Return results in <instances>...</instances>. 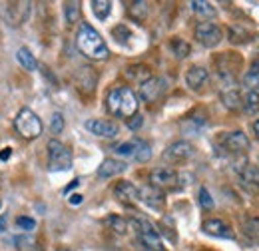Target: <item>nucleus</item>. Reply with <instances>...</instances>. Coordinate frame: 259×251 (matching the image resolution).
<instances>
[{"label":"nucleus","mask_w":259,"mask_h":251,"mask_svg":"<svg viewBox=\"0 0 259 251\" xmlns=\"http://www.w3.org/2000/svg\"><path fill=\"white\" fill-rule=\"evenodd\" d=\"M48 168L50 172H68L72 168V152L58 140L48 142Z\"/></svg>","instance_id":"5"},{"label":"nucleus","mask_w":259,"mask_h":251,"mask_svg":"<svg viewBox=\"0 0 259 251\" xmlns=\"http://www.w3.org/2000/svg\"><path fill=\"white\" fill-rule=\"evenodd\" d=\"M128 14L136 22H144L148 16V2H130Z\"/></svg>","instance_id":"26"},{"label":"nucleus","mask_w":259,"mask_h":251,"mask_svg":"<svg viewBox=\"0 0 259 251\" xmlns=\"http://www.w3.org/2000/svg\"><path fill=\"white\" fill-rule=\"evenodd\" d=\"M138 96L134 94V90L128 86H116L112 88L106 96V108L112 116L118 118H126L130 120L132 116L138 114Z\"/></svg>","instance_id":"1"},{"label":"nucleus","mask_w":259,"mask_h":251,"mask_svg":"<svg viewBox=\"0 0 259 251\" xmlns=\"http://www.w3.org/2000/svg\"><path fill=\"white\" fill-rule=\"evenodd\" d=\"M50 130H52V134H60L62 130H64V118H62V114H54L52 116V122H50Z\"/></svg>","instance_id":"37"},{"label":"nucleus","mask_w":259,"mask_h":251,"mask_svg":"<svg viewBox=\"0 0 259 251\" xmlns=\"http://www.w3.org/2000/svg\"><path fill=\"white\" fill-rule=\"evenodd\" d=\"M92 12H94L96 18L106 20L108 14L112 12V2H108V0H94L92 2Z\"/></svg>","instance_id":"29"},{"label":"nucleus","mask_w":259,"mask_h":251,"mask_svg":"<svg viewBox=\"0 0 259 251\" xmlns=\"http://www.w3.org/2000/svg\"><path fill=\"white\" fill-rule=\"evenodd\" d=\"M180 180H182L180 174L171 168H156L150 174V182H152L150 186L158 189H180L182 188Z\"/></svg>","instance_id":"6"},{"label":"nucleus","mask_w":259,"mask_h":251,"mask_svg":"<svg viewBox=\"0 0 259 251\" xmlns=\"http://www.w3.org/2000/svg\"><path fill=\"white\" fill-rule=\"evenodd\" d=\"M106 225L110 229H114L116 233H126V229H128V221L124 220V218H120V216H110L106 220Z\"/></svg>","instance_id":"33"},{"label":"nucleus","mask_w":259,"mask_h":251,"mask_svg":"<svg viewBox=\"0 0 259 251\" xmlns=\"http://www.w3.org/2000/svg\"><path fill=\"white\" fill-rule=\"evenodd\" d=\"M140 199L148 205V207H152V210H163V205H165V197H163V191L158 188H154V186H146V188L140 191Z\"/></svg>","instance_id":"16"},{"label":"nucleus","mask_w":259,"mask_h":251,"mask_svg":"<svg viewBox=\"0 0 259 251\" xmlns=\"http://www.w3.org/2000/svg\"><path fill=\"white\" fill-rule=\"evenodd\" d=\"M197 197H199V205H201L203 210H213V199H211V195H209V191H207V189L199 188Z\"/></svg>","instance_id":"35"},{"label":"nucleus","mask_w":259,"mask_h":251,"mask_svg":"<svg viewBox=\"0 0 259 251\" xmlns=\"http://www.w3.org/2000/svg\"><path fill=\"white\" fill-rule=\"evenodd\" d=\"M190 6H192V10H194L195 14H197V16H201V18H215V14H218L211 2L194 0V2H190Z\"/></svg>","instance_id":"23"},{"label":"nucleus","mask_w":259,"mask_h":251,"mask_svg":"<svg viewBox=\"0 0 259 251\" xmlns=\"http://www.w3.org/2000/svg\"><path fill=\"white\" fill-rule=\"evenodd\" d=\"M84 128L90 132V134H94L98 138H116L118 136V132H120V128L116 122H112V120H86L84 122Z\"/></svg>","instance_id":"11"},{"label":"nucleus","mask_w":259,"mask_h":251,"mask_svg":"<svg viewBox=\"0 0 259 251\" xmlns=\"http://www.w3.org/2000/svg\"><path fill=\"white\" fill-rule=\"evenodd\" d=\"M249 38H251V36H249V32H245L241 26H235V24H233V26H229V40H231L233 44H235V42H237V44L247 42Z\"/></svg>","instance_id":"34"},{"label":"nucleus","mask_w":259,"mask_h":251,"mask_svg":"<svg viewBox=\"0 0 259 251\" xmlns=\"http://www.w3.org/2000/svg\"><path fill=\"white\" fill-rule=\"evenodd\" d=\"M222 38H224V32H222V28L218 24H213V22H199L195 26V40L201 46H205V48L218 46L222 42Z\"/></svg>","instance_id":"7"},{"label":"nucleus","mask_w":259,"mask_h":251,"mask_svg":"<svg viewBox=\"0 0 259 251\" xmlns=\"http://www.w3.org/2000/svg\"><path fill=\"white\" fill-rule=\"evenodd\" d=\"M64 14H66V22H68V24L78 22V18H80V2H66Z\"/></svg>","instance_id":"31"},{"label":"nucleus","mask_w":259,"mask_h":251,"mask_svg":"<svg viewBox=\"0 0 259 251\" xmlns=\"http://www.w3.org/2000/svg\"><path fill=\"white\" fill-rule=\"evenodd\" d=\"M207 78H209V74H207V70L201 68V66H192V68L188 70V74H186V82H188V86H190L192 90H201V88L207 84Z\"/></svg>","instance_id":"18"},{"label":"nucleus","mask_w":259,"mask_h":251,"mask_svg":"<svg viewBox=\"0 0 259 251\" xmlns=\"http://www.w3.org/2000/svg\"><path fill=\"white\" fill-rule=\"evenodd\" d=\"M58 251H72V249H66V247H62V249H58Z\"/></svg>","instance_id":"45"},{"label":"nucleus","mask_w":259,"mask_h":251,"mask_svg":"<svg viewBox=\"0 0 259 251\" xmlns=\"http://www.w3.org/2000/svg\"><path fill=\"white\" fill-rule=\"evenodd\" d=\"M112 34H114V38L118 40V42H128V38L132 36V32L124 26V24H120V26H116L114 30H112Z\"/></svg>","instance_id":"36"},{"label":"nucleus","mask_w":259,"mask_h":251,"mask_svg":"<svg viewBox=\"0 0 259 251\" xmlns=\"http://www.w3.org/2000/svg\"><path fill=\"white\" fill-rule=\"evenodd\" d=\"M10 156H12V150H10V148H6V150H2V152H0V159H2V161L10 159Z\"/></svg>","instance_id":"41"},{"label":"nucleus","mask_w":259,"mask_h":251,"mask_svg":"<svg viewBox=\"0 0 259 251\" xmlns=\"http://www.w3.org/2000/svg\"><path fill=\"white\" fill-rule=\"evenodd\" d=\"M201 229L207 235H213V237H224V239H233L235 237L233 229L224 220H205L203 225H201Z\"/></svg>","instance_id":"14"},{"label":"nucleus","mask_w":259,"mask_h":251,"mask_svg":"<svg viewBox=\"0 0 259 251\" xmlns=\"http://www.w3.org/2000/svg\"><path fill=\"white\" fill-rule=\"evenodd\" d=\"M220 146L229 154H245L249 150V138L243 132H227L220 138Z\"/></svg>","instance_id":"8"},{"label":"nucleus","mask_w":259,"mask_h":251,"mask_svg":"<svg viewBox=\"0 0 259 251\" xmlns=\"http://www.w3.org/2000/svg\"><path fill=\"white\" fill-rule=\"evenodd\" d=\"M152 157V148H150V144L148 142H144V140H138V146H136V161H142V163H146L148 159Z\"/></svg>","instance_id":"30"},{"label":"nucleus","mask_w":259,"mask_h":251,"mask_svg":"<svg viewBox=\"0 0 259 251\" xmlns=\"http://www.w3.org/2000/svg\"><path fill=\"white\" fill-rule=\"evenodd\" d=\"M169 48H171V52H174L178 58H186V56H190V52H192V46H190L184 38H174V40L169 42Z\"/></svg>","instance_id":"28"},{"label":"nucleus","mask_w":259,"mask_h":251,"mask_svg":"<svg viewBox=\"0 0 259 251\" xmlns=\"http://www.w3.org/2000/svg\"><path fill=\"white\" fill-rule=\"evenodd\" d=\"M241 110L245 112V114H249V116H253V114H257L259 112V94L257 92H247V94L241 98Z\"/></svg>","instance_id":"24"},{"label":"nucleus","mask_w":259,"mask_h":251,"mask_svg":"<svg viewBox=\"0 0 259 251\" xmlns=\"http://www.w3.org/2000/svg\"><path fill=\"white\" fill-rule=\"evenodd\" d=\"M126 76H128L132 82H138L140 86L146 82V80H150L152 78V74H150V70H148V66H130L128 70H126Z\"/></svg>","instance_id":"22"},{"label":"nucleus","mask_w":259,"mask_h":251,"mask_svg":"<svg viewBox=\"0 0 259 251\" xmlns=\"http://www.w3.org/2000/svg\"><path fill=\"white\" fill-rule=\"evenodd\" d=\"M14 243H16V249L18 251H44L42 243L34 235H18L14 239Z\"/></svg>","instance_id":"20"},{"label":"nucleus","mask_w":259,"mask_h":251,"mask_svg":"<svg viewBox=\"0 0 259 251\" xmlns=\"http://www.w3.org/2000/svg\"><path fill=\"white\" fill-rule=\"evenodd\" d=\"M16 58H18L20 66H22L24 70H28V72H34V70L38 68V62H36V58H34L32 52H30L28 48H18Z\"/></svg>","instance_id":"25"},{"label":"nucleus","mask_w":259,"mask_h":251,"mask_svg":"<svg viewBox=\"0 0 259 251\" xmlns=\"http://www.w3.org/2000/svg\"><path fill=\"white\" fill-rule=\"evenodd\" d=\"M0 207H2V201H0Z\"/></svg>","instance_id":"46"},{"label":"nucleus","mask_w":259,"mask_h":251,"mask_svg":"<svg viewBox=\"0 0 259 251\" xmlns=\"http://www.w3.org/2000/svg\"><path fill=\"white\" fill-rule=\"evenodd\" d=\"M243 86L247 88V90H251V92H257L259 90V60L249 66V70L245 72V76H243Z\"/></svg>","instance_id":"21"},{"label":"nucleus","mask_w":259,"mask_h":251,"mask_svg":"<svg viewBox=\"0 0 259 251\" xmlns=\"http://www.w3.org/2000/svg\"><path fill=\"white\" fill-rule=\"evenodd\" d=\"M239 180H241V186L251 191V193H259V168L249 163V161H243L239 168H235Z\"/></svg>","instance_id":"10"},{"label":"nucleus","mask_w":259,"mask_h":251,"mask_svg":"<svg viewBox=\"0 0 259 251\" xmlns=\"http://www.w3.org/2000/svg\"><path fill=\"white\" fill-rule=\"evenodd\" d=\"M16 225H18L20 229H26V231L36 229V221H34L32 218H24V216H20V218L16 220Z\"/></svg>","instance_id":"38"},{"label":"nucleus","mask_w":259,"mask_h":251,"mask_svg":"<svg viewBox=\"0 0 259 251\" xmlns=\"http://www.w3.org/2000/svg\"><path fill=\"white\" fill-rule=\"evenodd\" d=\"M76 46L90 60H106L110 56V50H108L104 38L90 24H82L80 26V30L76 34Z\"/></svg>","instance_id":"2"},{"label":"nucleus","mask_w":259,"mask_h":251,"mask_svg":"<svg viewBox=\"0 0 259 251\" xmlns=\"http://www.w3.org/2000/svg\"><path fill=\"white\" fill-rule=\"evenodd\" d=\"M114 195L118 197V201H122L124 205H134L140 201V189L136 188L132 182H120L114 188Z\"/></svg>","instance_id":"13"},{"label":"nucleus","mask_w":259,"mask_h":251,"mask_svg":"<svg viewBox=\"0 0 259 251\" xmlns=\"http://www.w3.org/2000/svg\"><path fill=\"white\" fill-rule=\"evenodd\" d=\"M78 184H80V180H74V182H72V184H70V186H68V188H66V193H68V191H70V189H74V188H76V186H78Z\"/></svg>","instance_id":"43"},{"label":"nucleus","mask_w":259,"mask_h":251,"mask_svg":"<svg viewBox=\"0 0 259 251\" xmlns=\"http://www.w3.org/2000/svg\"><path fill=\"white\" fill-rule=\"evenodd\" d=\"M70 203H72V205H80V203H82V195H80V193H74V195L70 197Z\"/></svg>","instance_id":"40"},{"label":"nucleus","mask_w":259,"mask_h":251,"mask_svg":"<svg viewBox=\"0 0 259 251\" xmlns=\"http://www.w3.org/2000/svg\"><path fill=\"white\" fill-rule=\"evenodd\" d=\"M243 233L253 243H259V218H247L243 221Z\"/></svg>","instance_id":"27"},{"label":"nucleus","mask_w":259,"mask_h":251,"mask_svg":"<svg viewBox=\"0 0 259 251\" xmlns=\"http://www.w3.org/2000/svg\"><path fill=\"white\" fill-rule=\"evenodd\" d=\"M14 128L18 132V136H22L24 140H34L42 134V120L30 108H22L14 120Z\"/></svg>","instance_id":"4"},{"label":"nucleus","mask_w":259,"mask_h":251,"mask_svg":"<svg viewBox=\"0 0 259 251\" xmlns=\"http://www.w3.org/2000/svg\"><path fill=\"white\" fill-rule=\"evenodd\" d=\"M142 124H144V118H142V116H138V114H136V116H132V118L128 120L130 130H138Z\"/></svg>","instance_id":"39"},{"label":"nucleus","mask_w":259,"mask_h":251,"mask_svg":"<svg viewBox=\"0 0 259 251\" xmlns=\"http://www.w3.org/2000/svg\"><path fill=\"white\" fill-rule=\"evenodd\" d=\"M235 84H226L224 90H222V100L229 110H237L241 108V96L237 92V88H233Z\"/></svg>","instance_id":"19"},{"label":"nucleus","mask_w":259,"mask_h":251,"mask_svg":"<svg viewBox=\"0 0 259 251\" xmlns=\"http://www.w3.org/2000/svg\"><path fill=\"white\" fill-rule=\"evenodd\" d=\"M132 225L136 227V233H138V239L140 243L150 251H165L162 243V237L158 233V229L152 225V221H148L146 218H134Z\"/></svg>","instance_id":"3"},{"label":"nucleus","mask_w":259,"mask_h":251,"mask_svg":"<svg viewBox=\"0 0 259 251\" xmlns=\"http://www.w3.org/2000/svg\"><path fill=\"white\" fill-rule=\"evenodd\" d=\"M163 90H165V82H163L162 78H150V80H146L142 86H140V98L144 100V102H156L160 96L163 94Z\"/></svg>","instance_id":"12"},{"label":"nucleus","mask_w":259,"mask_h":251,"mask_svg":"<svg viewBox=\"0 0 259 251\" xmlns=\"http://www.w3.org/2000/svg\"><path fill=\"white\" fill-rule=\"evenodd\" d=\"M253 134H255V138L259 140V120H255V122H253Z\"/></svg>","instance_id":"42"},{"label":"nucleus","mask_w":259,"mask_h":251,"mask_svg":"<svg viewBox=\"0 0 259 251\" xmlns=\"http://www.w3.org/2000/svg\"><path fill=\"white\" fill-rule=\"evenodd\" d=\"M136 146H138V140H132V142H124L120 146L114 148V152L122 157H136Z\"/></svg>","instance_id":"32"},{"label":"nucleus","mask_w":259,"mask_h":251,"mask_svg":"<svg viewBox=\"0 0 259 251\" xmlns=\"http://www.w3.org/2000/svg\"><path fill=\"white\" fill-rule=\"evenodd\" d=\"M96 80H98V74L92 70V68H88V66H84V68H80L78 70V74H76V88L80 90V92H84V94H92L94 92V88H96Z\"/></svg>","instance_id":"15"},{"label":"nucleus","mask_w":259,"mask_h":251,"mask_svg":"<svg viewBox=\"0 0 259 251\" xmlns=\"http://www.w3.org/2000/svg\"><path fill=\"white\" fill-rule=\"evenodd\" d=\"M126 161H120V159H114V157H108L100 163L98 168V178H114V176H120L126 172Z\"/></svg>","instance_id":"17"},{"label":"nucleus","mask_w":259,"mask_h":251,"mask_svg":"<svg viewBox=\"0 0 259 251\" xmlns=\"http://www.w3.org/2000/svg\"><path fill=\"white\" fill-rule=\"evenodd\" d=\"M195 148L190 142H174L165 152H163V159L167 163H184L190 157H194Z\"/></svg>","instance_id":"9"},{"label":"nucleus","mask_w":259,"mask_h":251,"mask_svg":"<svg viewBox=\"0 0 259 251\" xmlns=\"http://www.w3.org/2000/svg\"><path fill=\"white\" fill-rule=\"evenodd\" d=\"M4 229H6V220H2V218H0V233H2Z\"/></svg>","instance_id":"44"}]
</instances>
